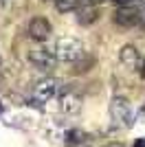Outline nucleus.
<instances>
[{
	"mask_svg": "<svg viewBox=\"0 0 145 147\" xmlns=\"http://www.w3.org/2000/svg\"><path fill=\"white\" fill-rule=\"evenodd\" d=\"M55 59L57 61H64V64H75L84 57V44L79 42L77 37L72 35H64L57 40L55 44Z\"/></svg>",
	"mask_w": 145,
	"mask_h": 147,
	"instance_id": "f257e3e1",
	"label": "nucleus"
},
{
	"mask_svg": "<svg viewBox=\"0 0 145 147\" xmlns=\"http://www.w3.org/2000/svg\"><path fill=\"white\" fill-rule=\"evenodd\" d=\"M57 92H60V81L53 79V77H44V79L37 81V86L33 88V101H35L37 105H42V103H46V101H51Z\"/></svg>",
	"mask_w": 145,
	"mask_h": 147,
	"instance_id": "f03ea898",
	"label": "nucleus"
},
{
	"mask_svg": "<svg viewBox=\"0 0 145 147\" xmlns=\"http://www.w3.org/2000/svg\"><path fill=\"white\" fill-rule=\"evenodd\" d=\"M115 22L119 26H123V29H132V26H136L141 22V13L132 5H121L115 11Z\"/></svg>",
	"mask_w": 145,
	"mask_h": 147,
	"instance_id": "7ed1b4c3",
	"label": "nucleus"
},
{
	"mask_svg": "<svg viewBox=\"0 0 145 147\" xmlns=\"http://www.w3.org/2000/svg\"><path fill=\"white\" fill-rule=\"evenodd\" d=\"M29 61L33 64V68L46 73V70H51V68L55 66L57 59H55V53H51L48 49H33L29 53Z\"/></svg>",
	"mask_w": 145,
	"mask_h": 147,
	"instance_id": "20e7f679",
	"label": "nucleus"
},
{
	"mask_svg": "<svg viewBox=\"0 0 145 147\" xmlns=\"http://www.w3.org/2000/svg\"><path fill=\"white\" fill-rule=\"evenodd\" d=\"M51 33H53V29H51V22L46 18H33L29 22V35L37 42H44Z\"/></svg>",
	"mask_w": 145,
	"mask_h": 147,
	"instance_id": "39448f33",
	"label": "nucleus"
},
{
	"mask_svg": "<svg viewBox=\"0 0 145 147\" xmlns=\"http://www.w3.org/2000/svg\"><path fill=\"white\" fill-rule=\"evenodd\" d=\"M110 112H112V119L117 123H130L132 119V110H130V103H127V99H112V105H110Z\"/></svg>",
	"mask_w": 145,
	"mask_h": 147,
	"instance_id": "423d86ee",
	"label": "nucleus"
},
{
	"mask_svg": "<svg viewBox=\"0 0 145 147\" xmlns=\"http://www.w3.org/2000/svg\"><path fill=\"white\" fill-rule=\"evenodd\" d=\"M60 110L64 112V114H68V117L77 114V112L81 110V97H79L77 92H66V94H62Z\"/></svg>",
	"mask_w": 145,
	"mask_h": 147,
	"instance_id": "0eeeda50",
	"label": "nucleus"
},
{
	"mask_svg": "<svg viewBox=\"0 0 145 147\" xmlns=\"http://www.w3.org/2000/svg\"><path fill=\"white\" fill-rule=\"evenodd\" d=\"M119 61L125 66V70H136V66H139V51L134 49V46H123V49L119 51Z\"/></svg>",
	"mask_w": 145,
	"mask_h": 147,
	"instance_id": "6e6552de",
	"label": "nucleus"
},
{
	"mask_svg": "<svg viewBox=\"0 0 145 147\" xmlns=\"http://www.w3.org/2000/svg\"><path fill=\"white\" fill-rule=\"evenodd\" d=\"M97 9L95 5H86V7H79V11H77V22L81 26H90L92 22H97Z\"/></svg>",
	"mask_w": 145,
	"mask_h": 147,
	"instance_id": "1a4fd4ad",
	"label": "nucleus"
},
{
	"mask_svg": "<svg viewBox=\"0 0 145 147\" xmlns=\"http://www.w3.org/2000/svg\"><path fill=\"white\" fill-rule=\"evenodd\" d=\"M84 0H55V7L60 13H70V11H79Z\"/></svg>",
	"mask_w": 145,
	"mask_h": 147,
	"instance_id": "9d476101",
	"label": "nucleus"
},
{
	"mask_svg": "<svg viewBox=\"0 0 145 147\" xmlns=\"http://www.w3.org/2000/svg\"><path fill=\"white\" fill-rule=\"evenodd\" d=\"M75 64H77V68H75V70H77V73H84V70H90V66L95 64V59H92V57H88V59H84V57H81V59L75 61Z\"/></svg>",
	"mask_w": 145,
	"mask_h": 147,
	"instance_id": "9b49d317",
	"label": "nucleus"
},
{
	"mask_svg": "<svg viewBox=\"0 0 145 147\" xmlns=\"http://www.w3.org/2000/svg\"><path fill=\"white\" fill-rule=\"evenodd\" d=\"M68 136H70V141H66L68 145H75V143H79V141H81V138H79V136H81V132H70Z\"/></svg>",
	"mask_w": 145,
	"mask_h": 147,
	"instance_id": "f8f14e48",
	"label": "nucleus"
},
{
	"mask_svg": "<svg viewBox=\"0 0 145 147\" xmlns=\"http://www.w3.org/2000/svg\"><path fill=\"white\" fill-rule=\"evenodd\" d=\"M86 5H99V2H103V0H84Z\"/></svg>",
	"mask_w": 145,
	"mask_h": 147,
	"instance_id": "ddd939ff",
	"label": "nucleus"
},
{
	"mask_svg": "<svg viewBox=\"0 0 145 147\" xmlns=\"http://www.w3.org/2000/svg\"><path fill=\"white\" fill-rule=\"evenodd\" d=\"M106 147H123V145H119V143H110V145H106Z\"/></svg>",
	"mask_w": 145,
	"mask_h": 147,
	"instance_id": "4468645a",
	"label": "nucleus"
},
{
	"mask_svg": "<svg viewBox=\"0 0 145 147\" xmlns=\"http://www.w3.org/2000/svg\"><path fill=\"white\" fill-rule=\"evenodd\" d=\"M5 2H9V0H0V5H5Z\"/></svg>",
	"mask_w": 145,
	"mask_h": 147,
	"instance_id": "2eb2a0df",
	"label": "nucleus"
},
{
	"mask_svg": "<svg viewBox=\"0 0 145 147\" xmlns=\"http://www.w3.org/2000/svg\"><path fill=\"white\" fill-rule=\"evenodd\" d=\"M44 2H51V0H44ZM53 2H55V0H53Z\"/></svg>",
	"mask_w": 145,
	"mask_h": 147,
	"instance_id": "dca6fc26",
	"label": "nucleus"
}]
</instances>
